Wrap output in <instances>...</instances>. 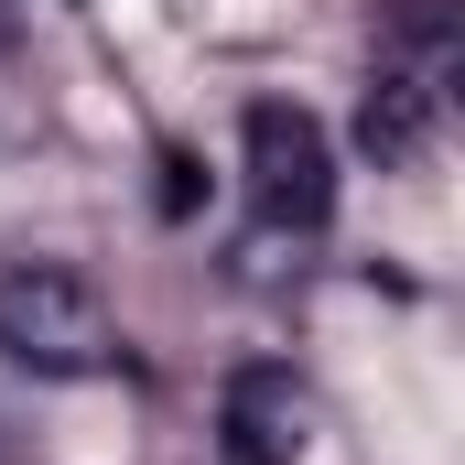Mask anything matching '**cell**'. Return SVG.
Masks as SVG:
<instances>
[{"label":"cell","instance_id":"2","mask_svg":"<svg viewBox=\"0 0 465 465\" xmlns=\"http://www.w3.org/2000/svg\"><path fill=\"white\" fill-rule=\"evenodd\" d=\"M238 152H249V206H260V228H325V217H336V141H325L314 109L260 98V109L238 119Z\"/></svg>","mask_w":465,"mask_h":465},{"label":"cell","instance_id":"1","mask_svg":"<svg viewBox=\"0 0 465 465\" xmlns=\"http://www.w3.org/2000/svg\"><path fill=\"white\" fill-rule=\"evenodd\" d=\"M0 357L33 368V379H98V368H119V325L98 303V282L65 271V260H11L0 271Z\"/></svg>","mask_w":465,"mask_h":465},{"label":"cell","instance_id":"3","mask_svg":"<svg viewBox=\"0 0 465 465\" xmlns=\"http://www.w3.org/2000/svg\"><path fill=\"white\" fill-rule=\"evenodd\" d=\"M217 433H228L238 465H303V444H314V390L292 368H238L228 401H217Z\"/></svg>","mask_w":465,"mask_h":465},{"label":"cell","instance_id":"4","mask_svg":"<svg viewBox=\"0 0 465 465\" xmlns=\"http://www.w3.org/2000/svg\"><path fill=\"white\" fill-rule=\"evenodd\" d=\"M0 44H11V0H0Z\"/></svg>","mask_w":465,"mask_h":465}]
</instances>
